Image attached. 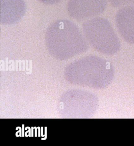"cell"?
<instances>
[{"label":"cell","mask_w":134,"mask_h":146,"mask_svg":"<svg viewBox=\"0 0 134 146\" xmlns=\"http://www.w3.org/2000/svg\"><path fill=\"white\" fill-rule=\"evenodd\" d=\"M45 39L48 51L58 58H69L88 49V42L80 28L67 19L59 20L50 25Z\"/></svg>","instance_id":"6da1fadb"},{"label":"cell","mask_w":134,"mask_h":146,"mask_svg":"<svg viewBox=\"0 0 134 146\" xmlns=\"http://www.w3.org/2000/svg\"><path fill=\"white\" fill-rule=\"evenodd\" d=\"M82 29L87 42L100 53L113 55L120 49L119 39L106 19L96 17L88 20L83 23Z\"/></svg>","instance_id":"7a4b0ae2"},{"label":"cell","mask_w":134,"mask_h":146,"mask_svg":"<svg viewBox=\"0 0 134 146\" xmlns=\"http://www.w3.org/2000/svg\"><path fill=\"white\" fill-rule=\"evenodd\" d=\"M77 68L88 78L92 87L98 89L106 88L112 82L114 76L111 63L95 56L84 58L77 64Z\"/></svg>","instance_id":"3957f363"},{"label":"cell","mask_w":134,"mask_h":146,"mask_svg":"<svg viewBox=\"0 0 134 146\" xmlns=\"http://www.w3.org/2000/svg\"><path fill=\"white\" fill-rule=\"evenodd\" d=\"M67 9L70 16L78 21L93 17L103 10L98 8L96 0H69Z\"/></svg>","instance_id":"277c9868"},{"label":"cell","mask_w":134,"mask_h":146,"mask_svg":"<svg viewBox=\"0 0 134 146\" xmlns=\"http://www.w3.org/2000/svg\"><path fill=\"white\" fill-rule=\"evenodd\" d=\"M26 10L24 0H0V22L4 25H11L23 17Z\"/></svg>","instance_id":"5b68a950"},{"label":"cell","mask_w":134,"mask_h":146,"mask_svg":"<svg viewBox=\"0 0 134 146\" xmlns=\"http://www.w3.org/2000/svg\"><path fill=\"white\" fill-rule=\"evenodd\" d=\"M117 29L127 42L134 44V8L120 10L116 16Z\"/></svg>","instance_id":"8992f818"},{"label":"cell","mask_w":134,"mask_h":146,"mask_svg":"<svg viewBox=\"0 0 134 146\" xmlns=\"http://www.w3.org/2000/svg\"><path fill=\"white\" fill-rule=\"evenodd\" d=\"M39 1L46 5H52L57 4L61 0H38Z\"/></svg>","instance_id":"52a82bcc"}]
</instances>
